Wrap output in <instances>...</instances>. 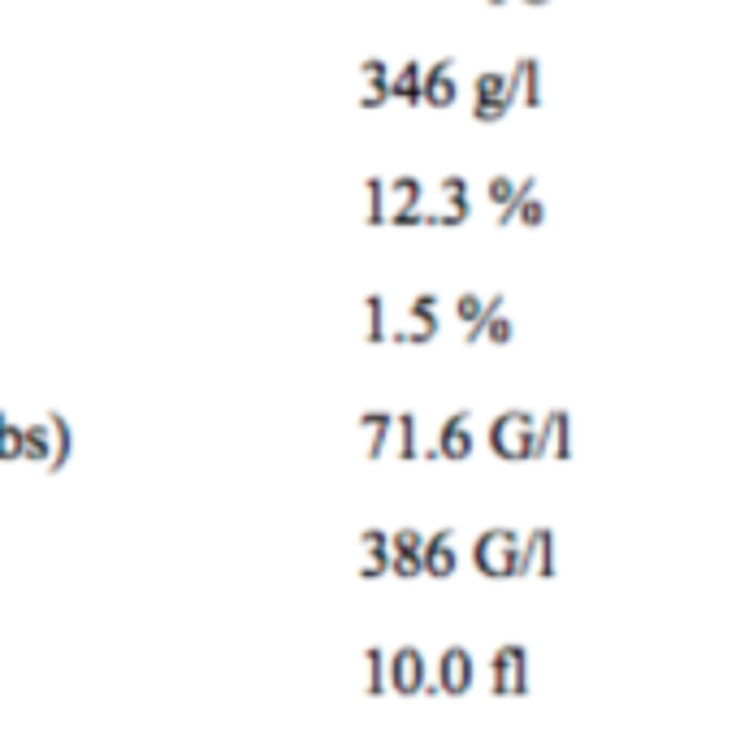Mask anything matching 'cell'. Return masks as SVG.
Segmentation results:
<instances>
[{"label": "cell", "instance_id": "obj_18", "mask_svg": "<svg viewBox=\"0 0 736 745\" xmlns=\"http://www.w3.org/2000/svg\"><path fill=\"white\" fill-rule=\"evenodd\" d=\"M394 434H398V459L403 464H412L416 455H421V447H416V416L412 412H403V416H394Z\"/></svg>", "mask_w": 736, "mask_h": 745}, {"label": "cell", "instance_id": "obj_12", "mask_svg": "<svg viewBox=\"0 0 736 745\" xmlns=\"http://www.w3.org/2000/svg\"><path fill=\"white\" fill-rule=\"evenodd\" d=\"M455 568H459V550H455L450 529H438L434 538H425V547H421V572H429V577H450Z\"/></svg>", "mask_w": 736, "mask_h": 745}, {"label": "cell", "instance_id": "obj_5", "mask_svg": "<svg viewBox=\"0 0 736 745\" xmlns=\"http://www.w3.org/2000/svg\"><path fill=\"white\" fill-rule=\"evenodd\" d=\"M438 334V296L425 291L407 303V325L391 330V343H429Z\"/></svg>", "mask_w": 736, "mask_h": 745}, {"label": "cell", "instance_id": "obj_17", "mask_svg": "<svg viewBox=\"0 0 736 745\" xmlns=\"http://www.w3.org/2000/svg\"><path fill=\"white\" fill-rule=\"evenodd\" d=\"M44 421H49V430H52V459H49V468L56 473V468H65V464H70V451H74V434H70V421H65L61 412H49Z\"/></svg>", "mask_w": 736, "mask_h": 745}, {"label": "cell", "instance_id": "obj_23", "mask_svg": "<svg viewBox=\"0 0 736 745\" xmlns=\"http://www.w3.org/2000/svg\"><path fill=\"white\" fill-rule=\"evenodd\" d=\"M369 221L373 226H386V178H369Z\"/></svg>", "mask_w": 736, "mask_h": 745}, {"label": "cell", "instance_id": "obj_2", "mask_svg": "<svg viewBox=\"0 0 736 745\" xmlns=\"http://www.w3.org/2000/svg\"><path fill=\"white\" fill-rule=\"evenodd\" d=\"M473 563L486 577H520V534H511V529L481 534L473 547Z\"/></svg>", "mask_w": 736, "mask_h": 745}, {"label": "cell", "instance_id": "obj_8", "mask_svg": "<svg viewBox=\"0 0 736 745\" xmlns=\"http://www.w3.org/2000/svg\"><path fill=\"white\" fill-rule=\"evenodd\" d=\"M468 455H473V412H455L438 430V459L464 464Z\"/></svg>", "mask_w": 736, "mask_h": 745}, {"label": "cell", "instance_id": "obj_9", "mask_svg": "<svg viewBox=\"0 0 736 745\" xmlns=\"http://www.w3.org/2000/svg\"><path fill=\"white\" fill-rule=\"evenodd\" d=\"M507 100H511V108H516V104L541 108V65L533 56H520L516 70L507 74Z\"/></svg>", "mask_w": 736, "mask_h": 745}, {"label": "cell", "instance_id": "obj_14", "mask_svg": "<svg viewBox=\"0 0 736 745\" xmlns=\"http://www.w3.org/2000/svg\"><path fill=\"white\" fill-rule=\"evenodd\" d=\"M360 430H369V459H382L386 455V447H391V434H394V416L391 412H364L360 421H355Z\"/></svg>", "mask_w": 736, "mask_h": 745}, {"label": "cell", "instance_id": "obj_15", "mask_svg": "<svg viewBox=\"0 0 736 745\" xmlns=\"http://www.w3.org/2000/svg\"><path fill=\"white\" fill-rule=\"evenodd\" d=\"M421 61H407L398 74H391V100L407 104V108H421Z\"/></svg>", "mask_w": 736, "mask_h": 745}, {"label": "cell", "instance_id": "obj_10", "mask_svg": "<svg viewBox=\"0 0 736 745\" xmlns=\"http://www.w3.org/2000/svg\"><path fill=\"white\" fill-rule=\"evenodd\" d=\"M520 577H554V534L533 529L520 542Z\"/></svg>", "mask_w": 736, "mask_h": 745}, {"label": "cell", "instance_id": "obj_28", "mask_svg": "<svg viewBox=\"0 0 736 745\" xmlns=\"http://www.w3.org/2000/svg\"><path fill=\"white\" fill-rule=\"evenodd\" d=\"M394 577H421V555H391Z\"/></svg>", "mask_w": 736, "mask_h": 745}, {"label": "cell", "instance_id": "obj_11", "mask_svg": "<svg viewBox=\"0 0 736 745\" xmlns=\"http://www.w3.org/2000/svg\"><path fill=\"white\" fill-rule=\"evenodd\" d=\"M473 690V654L464 646H450L438 663V694H468Z\"/></svg>", "mask_w": 736, "mask_h": 745}, {"label": "cell", "instance_id": "obj_20", "mask_svg": "<svg viewBox=\"0 0 736 745\" xmlns=\"http://www.w3.org/2000/svg\"><path fill=\"white\" fill-rule=\"evenodd\" d=\"M13 459H22V425L0 412V464H13Z\"/></svg>", "mask_w": 736, "mask_h": 745}, {"label": "cell", "instance_id": "obj_6", "mask_svg": "<svg viewBox=\"0 0 736 745\" xmlns=\"http://www.w3.org/2000/svg\"><path fill=\"white\" fill-rule=\"evenodd\" d=\"M568 455H572V416L563 407H554L546 421H538L533 459H568Z\"/></svg>", "mask_w": 736, "mask_h": 745}, {"label": "cell", "instance_id": "obj_30", "mask_svg": "<svg viewBox=\"0 0 736 745\" xmlns=\"http://www.w3.org/2000/svg\"><path fill=\"white\" fill-rule=\"evenodd\" d=\"M490 4H507V0H490Z\"/></svg>", "mask_w": 736, "mask_h": 745}, {"label": "cell", "instance_id": "obj_19", "mask_svg": "<svg viewBox=\"0 0 736 745\" xmlns=\"http://www.w3.org/2000/svg\"><path fill=\"white\" fill-rule=\"evenodd\" d=\"M364 312H369V343H386L391 339V325H386V299L382 296H369L364 299Z\"/></svg>", "mask_w": 736, "mask_h": 745}, {"label": "cell", "instance_id": "obj_21", "mask_svg": "<svg viewBox=\"0 0 736 745\" xmlns=\"http://www.w3.org/2000/svg\"><path fill=\"white\" fill-rule=\"evenodd\" d=\"M473 92H477V100H502V104L511 108V100H507V74H498V70H486V74H477Z\"/></svg>", "mask_w": 736, "mask_h": 745}, {"label": "cell", "instance_id": "obj_1", "mask_svg": "<svg viewBox=\"0 0 736 745\" xmlns=\"http://www.w3.org/2000/svg\"><path fill=\"white\" fill-rule=\"evenodd\" d=\"M533 438H538V421L529 412H502L490 425V447L498 459L516 464V459H533Z\"/></svg>", "mask_w": 736, "mask_h": 745}, {"label": "cell", "instance_id": "obj_7", "mask_svg": "<svg viewBox=\"0 0 736 745\" xmlns=\"http://www.w3.org/2000/svg\"><path fill=\"white\" fill-rule=\"evenodd\" d=\"M455 100H459L455 56H442V61H434V65L421 74V104H429V108H450Z\"/></svg>", "mask_w": 736, "mask_h": 745}, {"label": "cell", "instance_id": "obj_25", "mask_svg": "<svg viewBox=\"0 0 736 745\" xmlns=\"http://www.w3.org/2000/svg\"><path fill=\"white\" fill-rule=\"evenodd\" d=\"M421 547H425V538H421L416 529H398V534H391V555H421Z\"/></svg>", "mask_w": 736, "mask_h": 745}, {"label": "cell", "instance_id": "obj_26", "mask_svg": "<svg viewBox=\"0 0 736 745\" xmlns=\"http://www.w3.org/2000/svg\"><path fill=\"white\" fill-rule=\"evenodd\" d=\"M511 192H516V183H511L507 174H494V178H490V187H486V199H490L494 208H502V204L511 199Z\"/></svg>", "mask_w": 736, "mask_h": 745}, {"label": "cell", "instance_id": "obj_4", "mask_svg": "<svg viewBox=\"0 0 736 745\" xmlns=\"http://www.w3.org/2000/svg\"><path fill=\"white\" fill-rule=\"evenodd\" d=\"M494 694L498 697H525L529 694V654L525 646H502L494 654Z\"/></svg>", "mask_w": 736, "mask_h": 745}, {"label": "cell", "instance_id": "obj_27", "mask_svg": "<svg viewBox=\"0 0 736 745\" xmlns=\"http://www.w3.org/2000/svg\"><path fill=\"white\" fill-rule=\"evenodd\" d=\"M507 113H511V108H507L502 100H477V104H473V117H477V122H502Z\"/></svg>", "mask_w": 736, "mask_h": 745}, {"label": "cell", "instance_id": "obj_16", "mask_svg": "<svg viewBox=\"0 0 736 745\" xmlns=\"http://www.w3.org/2000/svg\"><path fill=\"white\" fill-rule=\"evenodd\" d=\"M22 459H27V464H49V459H52V430H49V421L22 425Z\"/></svg>", "mask_w": 736, "mask_h": 745}, {"label": "cell", "instance_id": "obj_3", "mask_svg": "<svg viewBox=\"0 0 736 745\" xmlns=\"http://www.w3.org/2000/svg\"><path fill=\"white\" fill-rule=\"evenodd\" d=\"M386 676H391V690L403 697L412 694H438V681H429V668H425V654L416 646H403L394 650L386 659Z\"/></svg>", "mask_w": 736, "mask_h": 745}, {"label": "cell", "instance_id": "obj_29", "mask_svg": "<svg viewBox=\"0 0 736 745\" xmlns=\"http://www.w3.org/2000/svg\"><path fill=\"white\" fill-rule=\"evenodd\" d=\"M525 4H533V9H541V4H550V0H525Z\"/></svg>", "mask_w": 736, "mask_h": 745}, {"label": "cell", "instance_id": "obj_24", "mask_svg": "<svg viewBox=\"0 0 736 745\" xmlns=\"http://www.w3.org/2000/svg\"><path fill=\"white\" fill-rule=\"evenodd\" d=\"M486 303H490V299H481V296H473V291H468V296H459V303H455V317H459L464 325H477V321H481V312H486Z\"/></svg>", "mask_w": 736, "mask_h": 745}, {"label": "cell", "instance_id": "obj_13", "mask_svg": "<svg viewBox=\"0 0 736 745\" xmlns=\"http://www.w3.org/2000/svg\"><path fill=\"white\" fill-rule=\"evenodd\" d=\"M360 83H364L360 108H382V104L391 100V70H386V61L369 56V61L360 65Z\"/></svg>", "mask_w": 736, "mask_h": 745}, {"label": "cell", "instance_id": "obj_22", "mask_svg": "<svg viewBox=\"0 0 736 745\" xmlns=\"http://www.w3.org/2000/svg\"><path fill=\"white\" fill-rule=\"evenodd\" d=\"M364 659H369V697H382L386 685H391V676H386V654L373 646Z\"/></svg>", "mask_w": 736, "mask_h": 745}]
</instances>
